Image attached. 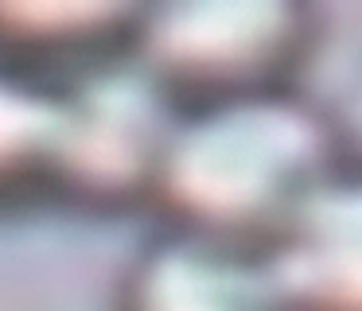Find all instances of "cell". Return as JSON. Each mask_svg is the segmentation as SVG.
<instances>
[{
	"instance_id": "6da1fadb",
	"label": "cell",
	"mask_w": 362,
	"mask_h": 311,
	"mask_svg": "<svg viewBox=\"0 0 362 311\" xmlns=\"http://www.w3.org/2000/svg\"><path fill=\"white\" fill-rule=\"evenodd\" d=\"M346 160L339 121L300 86L191 101L172 124L152 210L269 249Z\"/></svg>"
},
{
	"instance_id": "7a4b0ae2",
	"label": "cell",
	"mask_w": 362,
	"mask_h": 311,
	"mask_svg": "<svg viewBox=\"0 0 362 311\" xmlns=\"http://www.w3.org/2000/svg\"><path fill=\"white\" fill-rule=\"evenodd\" d=\"M323 31L304 0L141 4L133 54L180 105L300 86Z\"/></svg>"
},
{
	"instance_id": "3957f363",
	"label": "cell",
	"mask_w": 362,
	"mask_h": 311,
	"mask_svg": "<svg viewBox=\"0 0 362 311\" xmlns=\"http://www.w3.org/2000/svg\"><path fill=\"white\" fill-rule=\"evenodd\" d=\"M59 171L55 199L94 210L152 206L180 101L129 51L55 74Z\"/></svg>"
},
{
	"instance_id": "277c9868",
	"label": "cell",
	"mask_w": 362,
	"mask_h": 311,
	"mask_svg": "<svg viewBox=\"0 0 362 311\" xmlns=\"http://www.w3.org/2000/svg\"><path fill=\"white\" fill-rule=\"evenodd\" d=\"M113 311H288V300L265 245L164 222L121 269Z\"/></svg>"
},
{
	"instance_id": "5b68a950",
	"label": "cell",
	"mask_w": 362,
	"mask_h": 311,
	"mask_svg": "<svg viewBox=\"0 0 362 311\" xmlns=\"http://www.w3.org/2000/svg\"><path fill=\"white\" fill-rule=\"evenodd\" d=\"M288 311H362V156H351L269 245Z\"/></svg>"
},
{
	"instance_id": "8992f818",
	"label": "cell",
	"mask_w": 362,
	"mask_h": 311,
	"mask_svg": "<svg viewBox=\"0 0 362 311\" xmlns=\"http://www.w3.org/2000/svg\"><path fill=\"white\" fill-rule=\"evenodd\" d=\"M141 4L125 0H0V62L71 70L133 47Z\"/></svg>"
},
{
	"instance_id": "52a82bcc",
	"label": "cell",
	"mask_w": 362,
	"mask_h": 311,
	"mask_svg": "<svg viewBox=\"0 0 362 311\" xmlns=\"http://www.w3.org/2000/svg\"><path fill=\"white\" fill-rule=\"evenodd\" d=\"M59 82L0 62V202L55 199Z\"/></svg>"
}]
</instances>
